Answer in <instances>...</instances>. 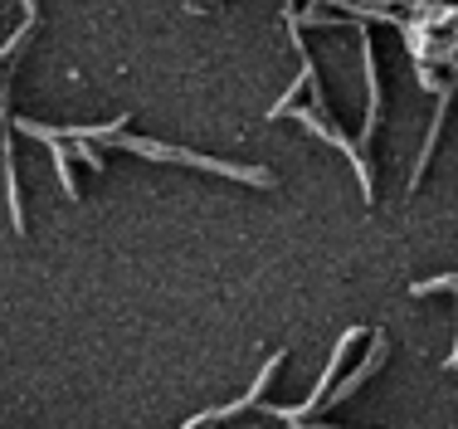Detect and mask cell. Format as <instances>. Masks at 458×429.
<instances>
[{
    "label": "cell",
    "mask_w": 458,
    "mask_h": 429,
    "mask_svg": "<svg viewBox=\"0 0 458 429\" xmlns=\"http://www.w3.org/2000/svg\"><path fill=\"white\" fill-rule=\"evenodd\" d=\"M444 288H458V273H444V279H424V283H414V298H424V293H444Z\"/></svg>",
    "instance_id": "7a4b0ae2"
},
{
    "label": "cell",
    "mask_w": 458,
    "mask_h": 429,
    "mask_svg": "<svg viewBox=\"0 0 458 429\" xmlns=\"http://www.w3.org/2000/svg\"><path fill=\"white\" fill-rule=\"evenodd\" d=\"M113 147L117 151H137V157H147V161H166V167H200V171H210V176H225V181L259 185V191H268V185H274V171H264V167H239V161H220V157H205V151H191V147H171V142L117 137Z\"/></svg>",
    "instance_id": "6da1fadb"
},
{
    "label": "cell",
    "mask_w": 458,
    "mask_h": 429,
    "mask_svg": "<svg viewBox=\"0 0 458 429\" xmlns=\"http://www.w3.org/2000/svg\"><path fill=\"white\" fill-rule=\"evenodd\" d=\"M444 366H449V371H458V342H454V356H449V361H444Z\"/></svg>",
    "instance_id": "3957f363"
}]
</instances>
